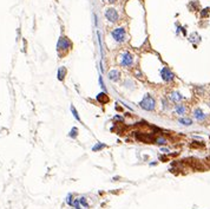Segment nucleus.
Here are the masks:
<instances>
[{
    "label": "nucleus",
    "mask_w": 210,
    "mask_h": 209,
    "mask_svg": "<svg viewBox=\"0 0 210 209\" xmlns=\"http://www.w3.org/2000/svg\"><path fill=\"white\" fill-rule=\"evenodd\" d=\"M175 112L180 116H183L186 113V106L184 104H176L175 105Z\"/></svg>",
    "instance_id": "10"
},
{
    "label": "nucleus",
    "mask_w": 210,
    "mask_h": 209,
    "mask_svg": "<svg viewBox=\"0 0 210 209\" xmlns=\"http://www.w3.org/2000/svg\"><path fill=\"white\" fill-rule=\"evenodd\" d=\"M161 77H162V79H163L164 82H167V83H170V82H172V81L175 79L174 72L169 69V68H167V66H164L163 69L161 70Z\"/></svg>",
    "instance_id": "6"
},
{
    "label": "nucleus",
    "mask_w": 210,
    "mask_h": 209,
    "mask_svg": "<svg viewBox=\"0 0 210 209\" xmlns=\"http://www.w3.org/2000/svg\"><path fill=\"white\" fill-rule=\"evenodd\" d=\"M108 76H109V78L113 81V82H117V81H119V78H121V72L118 71V70H111L109 73H108Z\"/></svg>",
    "instance_id": "9"
},
{
    "label": "nucleus",
    "mask_w": 210,
    "mask_h": 209,
    "mask_svg": "<svg viewBox=\"0 0 210 209\" xmlns=\"http://www.w3.org/2000/svg\"><path fill=\"white\" fill-rule=\"evenodd\" d=\"M71 47V42L69 40V38L67 37H64V36H61L60 38H59V40L57 43V51L59 52V53H66L67 51H69V49Z\"/></svg>",
    "instance_id": "4"
},
{
    "label": "nucleus",
    "mask_w": 210,
    "mask_h": 209,
    "mask_svg": "<svg viewBox=\"0 0 210 209\" xmlns=\"http://www.w3.org/2000/svg\"><path fill=\"white\" fill-rule=\"evenodd\" d=\"M116 1H117V0H108V2H109V4H114Z\"/></svg>",
    "instance_id": "20"
},
{
    "label": "nucleus",
    "mask_w": 210,
    "mask_h": 209,
    "mask_svg": "<svg viewBox=\"0 0 210 209\" xmlns=\"http://www.w3.org/2000/svg\"><path fill=\"white\" fill-rule=\"evenodd\" d=\"M77 135H78V129H77V128H72L71 131H70V134H69V136L72 137V138H76Z\"/></svg>",
    "instance_id": "14"
},
{
    "label": "nucleus",
    "mask_w": 210,
    "mask_h": 209,
    "mask_svg": "<svg viewBox=\"0 0 210 209\" xmlns=\"http://www.w3.org/2000/svg\"><path fill=\"white\" fill-rule=\"evenodd\" d=\"M79 203L83 206V207H85V208H87V202H86V200H85V197H80L79 198Z\"/></svg>",
    "instance_id": "17"
},
{
    "label": "nucleus",
    "mask_w": 210,
    "mask_h": 209,
    "mask_svg": "<svg viewBox=\"0 0 210 209\" xmlns=\"http://www.w3.org/2000/svg\"><path fill=\"white\" fill-rule=\"evenodd\" d=\"M104 15H105V18H106L110 23H112V24H114V23H117V21L119 20V13H118V11H117L116 8H113V7L106 8L105 12H104Z\"/></svg>",
    "instance_id": "5"
},
{
    "label": "nucleus",
    "mask_w": 210,
    "mask_h": 209,
    "mask_svg": "<svg viewBox=\"0 0 210 209\" xmlns=\"http://www.w3.org/2000/svg\"><path fill=\"white\" fill-rule=\"evenodd\" d=\"M71 111L73 113V117H74L79 123H82V119H80V117H79V115H78V111L74 109V106H71Z\"/></svg>",
    "instance_id": "13"
},
{
    "label": "nucleus",
    "mask_w": 210,
    "mask_h": 209,
    "mask_svg": "<svg viewBox=\"0 0 210 209\" xmlns=\"http://www.w3.org/2000/svg\"><path fill=\"white\" fill-rule=\"evenodd\" d=\"M65 74H66V69H65L64 66H61V68H59V69H58V72H57V78H58L60 82H63V81H64Z\"/></svg>",
    "instance_id": "11"
},
{
    "label": "nucleus",
    "mask_w": 210,
    "mask_h": 209,
    "mask_svg": "<svg viewBox=\"0 0 210 209\" xmlns=\"http://www.w3.org/2000/svg\"><path fill=\"white\" fill-rule=\"evenodd\" d=\"M183 98L184 97H183L180 92H177V91H172V92L169 93V99H170L171 102H174V103H178V102H181Z\"/></svg>",
    "instance_id": "8"
},
{
    "label": "nucleus",
    "mask_w": 210,
    "mask_h": 209,
    "mask_svg": "<svg viewBox=\"0 0 210 209\" xmlns=\"http://www.w3.org/2000/svg\"><path fill=\"white\" fill-rule=\"evenodd\" d=\"M167 139L164 138V137H158V138H156V143L157 144H159V145H164V144H167Z\"/></svg>",
    "instance_id": "15"
},
{
    "label": "nucleus",
    "mask_w": 210,
    "mask_h": 209,
    "mask_svg": "<svg viewBox=\"0 0 210 209\" xmlns=\"http://www.w3.org/2000/svg\"><path fill=\"white\" fill-rule=\"evenodd\" d=\"M209 14V8H204L202 12H201V17H207Z\"/></svg>",
    "instance_id": "19"
},
{
    "label": "nucleus",
    "mask_w": 210,
    "mask_h": 209,
    "mask_svg": "<svg viewBox=\"0 0 210 209\" xmlns=\"http://www.w3.org/2000/svg\"><path fill=\"white\" fill-rule=\"evenodd\" d=\"M139 106L145 111H154L156 108V99L151 95H146L140 100Z\"/></svg>",
    "instance_id": "1"
},
{
    "label": "nucleus",
    "mask_w": 210,
    "mask_h": 209,
    "mask_svg": "<svg viewBox=\"0 0 210 209\" xmlns=\"http://www.w3.org/2000/svg\"><path fill=\"white\" fill-rule=\"evenodd\" d=\"M111 37L118 44H122L126 40V31L124 27H117L111 31Z\"/></svg>",
    "instance_id": "3"
},
{
    "label": "nucleus",
    "mask_w": 210,
    "mask_h": 209,
    "mask_svg": "<svg viewBox=\"0 0 210 209\" xmlns=\"http://www.w3.org/2000/svg\"><path fill=\"white\" fill-rule=\"evenodd\" d=\"M194 117H195V119H197V121L203 122V121L207 118V115L204 113V111H203L202 109L197 108V109H195V110H194Z\"/></svg>",
    "instance_id": "7"
},
{
    "label": "nucleus",
    "mask_w": 210,
    "mask_h": 209,
    "mask_svg": "<svg viewBox=\"0 0 210 209\" xmlns=\"http://www.w3.org/2000/svg\"><path fill=\"white\" fill-rule=\"evenodd\" d=\"M103 148H105V144H103V143H98L97 145H95V147L92 148V150H93V151H99V150H102Z\"/></svg>",
    "instance_id": "16"
},
{
    "label": "nucleus",
    "mask_w": 210,
    "mask_h": 209,
    "mask_svg": "<svg viewBox=\"0 0 210 209\" xmlns=\"http://www.w3.org/2000/svg\"><path fill=\"white\" fill-rule=\"evenodd\" d=\"M133 62H135V56L132 53H130L129 51H124L119 55V65L123 68L132 66Z\"/></svg>",
    "instance_id": "2"
},
{
    "label": "nucleus",
    "mask_w": 210,
    "mask_h": 209,
    "mask_svg": "<svg viewBox=\"0 0 210 209\" xmlns=\"http://www.w3.org/2000/svg\"><path fill=\"white\" fill-rule=\"evenodd\" d=\"M99 84H100V87L106 92V87H105V85H104V82H103V77L102 76H99Z\"/></svg>",
    "instance_id": "18"
},
{
    "label": "nucleus",
    "mask_w": 210,
    "mask_h": 209,
    "mask_svg": "<svg viewBox=\"0 0 210 209\" xmlns=\"http://www.w3.org/2000/svg\"><path fill=\"white\" fill-rule=\"evenodd\" d=\"M178 122H180L182 125H185V126H190L193 124V119L189 118V117H182V118L178 119Z\"/></svg>",
    "instance_id": "12"
}]
</instances>
